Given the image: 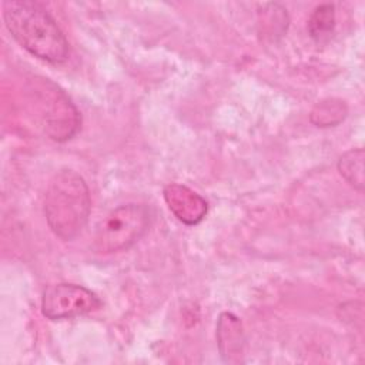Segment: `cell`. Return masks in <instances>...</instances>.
I'll use <instances>...</instances> for the list:
<instances>
[{"instance_id":"cell-1","label":"cell","mask_w":365,"mask_h":365,"mask_svg":"<svg viewBox=\"0 0 365 365\" xmlns=\"http://www.w3.org/2000/svg\"><path fill=\"white\" fill-rule=\"evenodd\" d=\"M3 19L13 38L34 57L53 64L67 60L68 43L64 34L38 3L4 1Z\"/></svg>"},{"instance_id":"cell-2","label":"cell","mask_w":365,"mask_h":365,"mask_svg":"<svg viewBox=\"0 0 365 365\" xmlns=\"http://www.w3.org/2000/svg\"><path fill=\"white\" fill-rule=\"evenodd\" d=\"M90 191L81 175L60 170L50 180L44 197V214L50 230L61 240H73L90 214Z\"/></svg>"},{"instance_id":"cell-3","label":"cell","mask_w":365,"mask_h":365,"mask_svg":"<svg viewBox=\"0 0 365 365\" xmlns=\"http://www.w3.org/2000/svg\"><path fill=\"white\" fill-rule=\"evenodd\" d=\"M150 210L143 204H124L113 210L97 227L94 250L111 254L130 248L148 230Z\"/></svg>"},{"instance_id":"cell-4","label":"cell","mask_w":365,"mask_h":365,"mask_svg":"<svg viewBox=\"0 0 365 365\" xmlns=\"http://www.w3.org/2000/svg\"><path fill=\"white\" fill-rule=\"evenodd\" d=\"M101 307L100 298L90 289L76 284L47 287L41 299V312L48 319H67L90 314Z\"/></svg>"},{"instance_id":"cell-5","label":"cell","mask_w":365,"mask_h":365,"mask_svg":"<svg viewBox=\"0 0 365 365\" xmlns=\"http://www.w3.org/2000/svg\"><path fill=\"white\" fill-rule=\"evenodd\" d=\"M47 84L48 81H46V90L44 83L40 84V101L43 106L46 133L50 138L57 141L68 140L78 128V113L63 91H60L54 84L48 88Z\"/></svg>"},{"instance_id":"cell-6","label":"cell","mask_w":365,"mask_h":365,"mask_svg":"<svg viewBox=\"0 0 365 365\" xmlns=\"http://www.w3.org/2000/svg\"><path fill=\"white\" fill-rule=\"evenodd\" d=\"M163 195L170 211L187 225L201 222L208 211L207 201L184 184L171 182L165 185Z\"/></svg>"},{"instance_id":"cell-7","label":"cell","mask_w":365,"mask_h":365,"mask_svg":"<svg viewBox=\"0 0 365 365\" xmlns=\"http://www.w3.org/2000/svg\"><path fill=\"white\" fill-rule=\"evenodd\" d=\"M217 344L225 362L238 364L244 355L245 336L242 324L231 312H222L217 321Z\"/></svg>"},{"instance_id":"cell-8","label":"cell","mask_w":365,"mask_h":365,"mask_svg":"<svg viewBox=\"0 0 365 365\" xmlns=\"http://www.w3.org/2000/svg\"><path fill=\"white\" fill-rule=\"evenodd\" d=\"M259 16V33L264 37L275 40L281 37L288 27L287 10L278 4H265L262 10L258 11Z\"/></svg>"},{"instance_id":"cell-9","label":"cell","mask_w":365,"mask_h":365,"mask_svg":"<svg viewBox=\"0 0 365 365\" xmlns=\"http://www.w3.org/2000/svg\"><path fill=\"white\" fill-rule=\"evenodd\" d=\"M346 115V106L338 98H325L317 103L311 111V121L317 127H332L339 124Z\"/></svg>"},{"instance_id":"cell-10","label":"cell","mask_w":365,"mask_h":365,"mask_svg":"<svg viewBox=\"0 0 365 365\" xmlns=\"http://www.w3.org/2000/svg\"><path fill=\"white\" fill-rule=\"evenodd\" d=\"M339 174L355 190H364V150L352 148L338 160Z\"/></svg>"},{"instance_id":"cell-11","label":"cell","mask_w":365,"mask_h":365,"mask_svg":"<svg viewBox=\"0 0 365 365\" xmlns=\"http://www.w3.org/2000/svg\"><path fill=\"white\" fill-rule=\"evenodd\" d=\"M335 27V7L334 4H319L314 9L308 19V31L309 36L322 41L328 38Z\"/></svg>"}]
</instances>
